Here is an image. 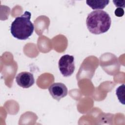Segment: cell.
<instances>
[{
    "label": "cell",
    "instance_id": "cell-1",
    "mask_svg": "<svg viewBox=\"0 0 125 125\" xmlns=\"http://www.w3.org/2000/svg\"><path fill=\"white\" fill-rule=\"evenodd\" d=\"M88 30L94 34H100L106 32L110 28L111 23L109 14L102 10L92 11L86 20Z\"/></svg>",
    "mask_w": 125,
    "mask_h": 125
},
{
    "label": "cell",
    "instance_id": "cell-2",
    "mask_svg": "<svg viewBox=\"0 0 125 125\" xmlns=\"http://www.w3.org/2000/svg\"><path fill=\"white\" fill-rule=\"evenodd\" d=\"M31 17V13L26 11L22 15L15 19L10 27L11 33L14 38L20 40H25L31 36L34 26L30 21Z\"/></svg>",
    "mask_w": 125,
    "mask_h": 125
},
{
    "label": "cell",
    "instance_id": "cell-3",
    "mask_svg": "<svg viewBox=\"0 0 125 125\" xmlns=\"http://www.w3.org/2000/svg\"><path fill=\"white\" fill-rule=\"evenodd\" d=\"M59 68L61 74L64 77L70 76L75 70L74 58L68 54L61 57L59 61Z\"/></svg>",
    "mask_w": 125,
    "mask_h": 125
},
{
    "label": "cell",
    "instance_id": "cell-4",
    "mask_svg": "<svg viewBox=\"0 0 125 125\" xmlns=\"http://www.w3.org/2000/svg\"><path fill=\"white\" fill-rule=\"evenodd\" d=\"M49 92L52 98L58 101L67 95L68 89L64 83H55L48 88Z\"/></svg>",
    "mask_w": 125,
    "mask_h": 125
},
{
    "label": "cell",
    "instance_id": "cell-5",
    "mask_svg": "<svg viewBox=\"0 0 125 125\" xmlns=\"http://www.w3.org/2000/svg\"><path fill=\"white\" fill-rule=\"evenodd\" d=\"M16 81L20 86L24 88L31 87L35 83L33 74L26 71L19 73L16 77Z\"/></svg>",
    "mask_w": 125,
    "mask_h": 125
},
{
    "label": "cell",
    "instance_id": "cell-6",
    "mask_svg": "<svg viewBox=\"0 0 125 125\" xmlns=\"http://www.w3.org/2000/svg\"><path fill=\"white\" fill-rule=\"evenodd\" d=\"M109 0H86V4L93 10L103 9L109 3Z\"/></svg>",
    "mask_w": 125,
    "mask_h": 125
},
{
    "label": "cell",
    "instance_id": "cell-7",
    "mask_svg": "<svg viewBox=\"0 0 125 125\" xmlns=\"http://www.w3.org/2000/svg\"><path fill=\"white\" fill-rule=\"evenodd\" d=\"M116 95L119 101L123 104H125L124 95H125V84L119 86L116 89Z\"/></svg>",
    "mask_w": 125,
    "mask_h": 125
},
{
    "label": "cell",
    "instance_id": "cell-8",
    "mask_svg": "<svg viewBox=\"0 0 125 125\" xmlns=\"http://www.w3.org/2000/svg\"><path fill=\"white\" fill-rule=\"evenodd\" d=\"M113 2L114 3L115 5L118 8H123L125 7V1H121V0H113Z\"/></svg>",
    "mask_w": 125,
    "mask_h": 125
},
{
    "label": "cell",
    "instance_id": "cell-9",
    "mask_svg": "<svg viewBox=\"0 0 125 125\" xmlns=\"http://www.w3.org/2000/svg\"><path fill=\"white\" fill-rule=\"evenodd\" d=\"M115 14L117 17H122L124 14V10L123 8H117L115 11Z\"/></svg>",
    "mask_w": 125,
    "mask_h": 125
}]
</instances>
